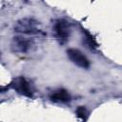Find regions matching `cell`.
Returning a JSON list of instances; mask_svg holds the SVG:
<instances>
[{"label":"cell","instance_id":"52a82bcc","mask_svg":"<svg viewBox=\"0 0 122 122\" xmlns=\"http://www.w3.org/2000/svg\"><path fill=\"white\" fill-rule=\"evenodd\" d=\"M83 33H84V36H83V43H85L86 47L89 48L90 50H94L97 48V43L95 41V39L93 38V36L89 32L87 31L86 30H83Z\"/></svg>","mask_w":122,"mask_h":122},{"label":"cell","instance_id":"277c9868","mask_svg":"<svg viewBox=\"0 0 122 122\" xmlns=\"http://www.w3.org/2000/svg\"><path fill=\"white\" fill-rule=\"evenodd\" d=\"M31 40L24 36H16L11 41V51L15 53H25L31 48Z\"/></svg>","mask_w":122,"mask_h":122},{"label":"cell","instance_id":"6da1fadb","mask_svg":"<svg viewBox=\"0 0 122 122\" xmlns=\"http://www.w3.org/2000/svg\"><path fill=\"white\" fill-rule=\"evenodd\" d=\"M39 26V22L32 18H23L15 23L14 30L23 34H38L42 32Z\"/></svg>","mask_w":122,"mask_h":122},{"label":"cell","instance_id":"3957f363","mask_svg":"<svg viewBox=\"0 0 122 122\" xmlns=\"http://www.w3.org/2000/svg\"><path fill=\"white\" fill-rule=\"evenodd\" d=\"M10 88L15 90L19 94L27 96V97H31L32 96V92L30 86V83L22 76L16 77L15 79L12 80V82L10 85Z\"/></svg>","mask_w":122,"mask_h":122},{"label":"cell","instance_id":"7a4b0ae2","mask_svg":"<svg viewBox=\"0 0 122 122\" xmlns=\"http://www.w3.org/2000/svg\"><path fill=\"white\" fill-rule=\"evenodd\" d=\"M53 32L56 39L60 43H65L71 34V28L69 23L63 19L56 20L53 25Z\"/></svg>","mask_w":122,"mask_h":122},{"label":"cell","instance_id":"8992f818","mask_svg":"<svg viewBox=\"0 0 122 122\" xmlns=\"http://www.w3.org/2000/svg\"><path fill=\"white\" fill-rule=\"evenodd\" d=\"M50 98L51 101L53 102H58V103H67L71 100V95L70 93L64 90V89H60L57 91H54L51 95Z\"/></svg>","mask_w":122,"mask_h":122},{"label":"cell","instance_id":"5b68a950","mask_svg":"<svg viewBox=\"0 0 122 122\" xmlns=\"http://www.w3.org/2000/svg\"><path fill=\"white\" fill-rule=\"evenodd\" d=\"M67 54L69 59L75 64L76 66L82 68V69H88L90 67V61L89 59L77 49H69L67 51Z\"/></svg>","mask_w":122,"mask_h":122},{"label":"cell","instance_id":"ba28073f","mask_svg":"<svg viewBox=\"0 0 122 122\" xmlns=\"http://www.w3.org/2000/svg\"><path fill=\"white\" fill-rule=\"evenodd\" d=\"M76 115H77L82 121H84V122L88 119V116H89L88 111H87V109H86L84 106H79V107L76 109Z\"/></svg>","mask_w":122,"mask_h":122}]
</instances>
